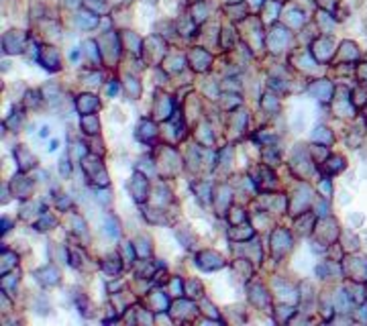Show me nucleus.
<instances>
[{"label":"nucleus","mask_w":367,"mask_h":326,"mask_svg":"<svg viewBox=\"0 0 367 326\" xmlns=\"http://www.w3.org/2000/svg\"><path fill=\"white\" fill-rule=\"evenodd\" d=\"M47 135H49V127H43L41 129V137H47Z\"/></svg>","instance_id":"f257e3e1"}]
</instances>
